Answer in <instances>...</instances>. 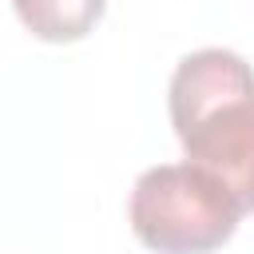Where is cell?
Returning <instances> with one entry per match:
<instances>
[{
    "mask_svg": "<svg viewBox=\"0 0 254 254\" xmlns=\"http://www.w3.org/2000/svg\"><path fill=\"white\" fill-rule=\"evenodd\" d=\"M171 127L187 163L210 171L250 214L254 210V67L226 48L179 60L167 91Z\"/></svg>",
    "mask_w": 254,
    "mask_h": 254,
    "instance_id": "obj_1",
    "label": "cell"
},
{
    "mask_svg": "<svg viewBox=\"0 0 254 254\" xmlns=\"http://www.w3.org/2000/svg\"><path fill=\"white\" fill-rule=\"evenodd\" d=\"M246 210L194 163H159L135 179L127 218L135 238L155 254H214L238 230Z\"/></svg>",
    "mask_w": 254,
    "mask_h": 254,
    "instance_id": "obj_2",
    "label": "cell"
},
{
    "mask_svg": "<svg viewBox=\"0 0 254 254\" xmlns=\"http://www.w3.org/2000/svg\"><path fill=\"white\" fill-rule=\"evenodd\" d=\"M20 24L44 44H75L99 20L107 0H12Z\"/></svg>",
    "mask_w": 254,
    "mask_h": 254,
    "instance_id": "obj_3",
    "label": "cell"
}]
</instances>
